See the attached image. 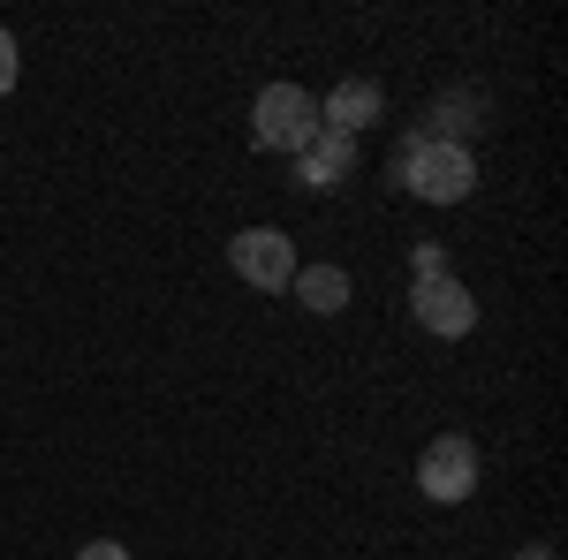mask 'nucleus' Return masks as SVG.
<instances>
[{
    "instance_id": "nucleus-1",
    "label": "nucleus",
    "mask_w": 568,
    "mask_h": 560,
    "mask_svg": "<svg viewBox=\"0 0 568 560\" xmlns=\"http://www.w3.org/2000/svg\"><path fill=\"white\" fill-rule=\"evenodd\" d=\"M394 182L425 205H463L478 190V160H470V144H439V136L409 130L402 152H394Z\"/></svg>"
},
{
    "instance_id": "nucleus-2",
    "label": "nucleus",
    "mask_w": 568,
    "mask_h": 560,
    "mask_svg": "<svg viewBox=\"0 0 568 560\" xmlns=\"http://www.w3.org/2000/svg\"><path fill=\"white\" fill-rule=\"evenodd\" d=\"M251 136H258V152L296 160L311 136H318V99H311L304 84H265L258 106H251Z\"/></svg>"
},
{
    "instance_id": "nucleus-3",
    "label": "nucleus",
    "mask_w": 568,
    "mask_h": 560,
    "mask_svg": "<svg viewBox=\"0 0 568 560\" xmlns=\"http://www.w3.org/2000/svg\"><path fill=\"white\" fill-rule=\"evenodd\" d=\"M417 492H425L433 508H463V500L478 492V447H470L463 431L425 439V455H417Z\"/></svg>"
},
{
    "instance_id": "nucleus-4",
    "label": "nucleus",
    "mask_w": 568,
    "mask_h": 560,
    "mask_svg": "<svg viewBox=\"0 0 568 560\" xmlns=\"http://www.w3.org/2000/svg\"><path fill=\"white\" fill-rule=\"evenodd\" d=\"M227 265H235V281H251L265 296H281L288 281H296V243L281 235V227H243L235 243H227Z\"/></svg>"
},
{
    "instance_id": "nucleus-5",
    "label": "nucleus",
    "mask_w": 568,
    "mask_h": 560,
    "mask_svg": "<svg viewBox=\"0 0 568 560\" xmlns=\"http://www.w3.org/2000/svg\"><path fill=\"white\" fill-rule=\"evenodd\" d=\"M409 310H417V326H425V334H439V342H463V334L478 326V296L463 288V273L417 281V288H409Z\"/></svg>"
},
{
    "instance_id": "nucleus-6",
    "label": "nucleus",
    "mask_w": 568,
    "mask_h": 560,
    "mask_svg": "<svg viewBox=\"0 0 568 560\" xmlns=\"http://www.w3.org/2000/svg\"><path fill=\"white\" fill-rule=\"evenodd\" d=\"M379 114H387V91L372 84V77H342L318 99V130H342V136H364Z\"/></svg>"
},
{
    "instance_id": "nucleus-7",
    "label": "nucleus",
    "mask_w": 568,
    "mask_h": 560,
    "mask_svg": "<svg viewBox=\"0 0 568 560\" xmlns=\"http://www.w3.org/2000/svg\"><path fill=\"white\" fill-rule=\"evenodd\" d=\"M356 174V136H342V130H318L296 152V190H342Z\"/></svg>"
},
{
    "instance_id": "nucleus-8",
    "label": "nucleus",
    "mask_w": 568,
    "mask_h": 560,
    "mask_svg": "<svg viewBox=\"0 0 568 560\" xmlns=\"http://www.w3.org/2000/svg\"><path fill=\"white\" fill-rule=\"evenodd\" d=\"M288 296L304 303L311 318H334V310H349V273H342V265H296Z\"/></svg>"
},
{
    "instance_id": "nucleus-9",
    "label": "nucleus",
    "mask_w": 568,
    "mask_h": 560,
    "mask_svg": "<svg viewBox=\"0 0 568 560\" xmlns=\"http://www.w3.org/2000/svg\"><path fill=\"white\" fill-rule=\"evenodd\" d=\"M439 273H455L447 265V243H417V281H439Z\"/></svg>"
},
{
    "instance_id": "nucleus-10",
    "label": "nucleus",
    "mask_w": 568,
    "mask_h": 560,
    "mask_svg": "<svg viewBox=\"0 0 568 560\" xmlns=\"http://www.w3.org/2000/svg\"><path fill=\"white\" fill-rule=\"evenodd\" d=\"M16 69H23V61H16V39H8V31H0V99H8V91H16Z\"/></svg>"
},
{
    "instance_id": "nucleus-11",
    "label": "nucleus",
    "mask_w": 568,
    "mask_h": 560,
    "mask_svg": "<svg viewBox=\"0 0 568 560\" xmlns=\"http://www.w3.org/2000/svg\"><path fill=\"white\" fill-rule=\"evenodd\" d=\"M77 560H130V546H114V538H91V546H77Z\"/></svg>"
},
{
    "instance_id": "nucleus-12",
    "label": "nucleus",
    "mask_w": 568,
    "mask_h": 560,
    "mask_svg": "<svg viewBox=\"0 0 568 560\" xmlns=\"http://www.w3.org/2000/svg\"><path fill=\"white\" fill-rule=\"evenodd\" d=\"M516 560H561V553H554V546H524Z\"/></svg>"
}]
</instances>
